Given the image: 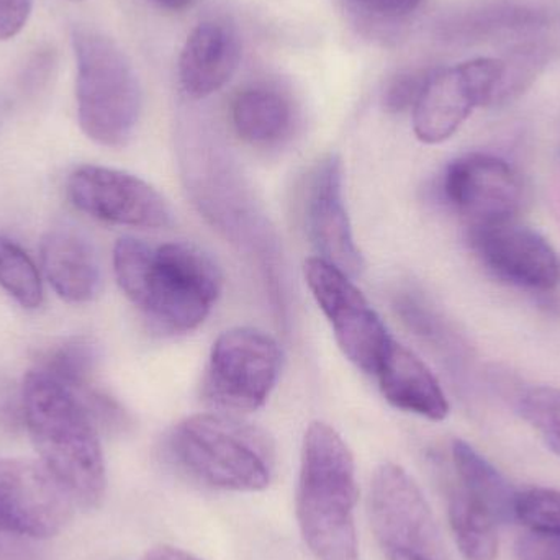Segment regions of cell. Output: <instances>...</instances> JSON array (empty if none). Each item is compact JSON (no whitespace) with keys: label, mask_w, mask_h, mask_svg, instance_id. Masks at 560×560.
Segmentation results:
<instances>
[{"label":"cell","mask_w":560,"mask_h":560,"mask_svg":"<svg viewBox=\"0 0 560 560\" xmlns=\"http://www.w3.org/2000/svg\"><path fill=\"white\" fill-rule=\"evenodd\" d=\"M503 61L476 58L431 71L413 107V130L427 144L450 140L474 108L489 105L502 78Z\"/></svg>","instance_id":"cell-12"},{"label":"cell","mask_w":560,"mask_h":560,"mask_svg":"<svg viewBox=\"0 0 560 560\" xmlns=\"http://www.w3.org/2000/svg\"><path fill=\"white\" fill-rule=\"evenodd\" d=\"M150 2L160 7V9L171 10V12H180V10L189 9L194 0H150Z\"/></svg>","instance_id":"cell-32"},{"label":"cell","mask_w":560,"mask_h":560,"mask_svg":"<svg viewBox=\"0 0 560 560\" xmlns=\"http://www.w3.org/2000/svg\"><path fill=\"white\" fill-rule=\"evenodd\" d=\"M303 220L318 258L351 279L361 278L364 256L349 222L342 197V163L336 154L323 158L308 174L303 192Z\"/></svg>","instance_id":"cell-16"},{"label":"cell","mask_w":560,"mask_h":560,"mask_svg":"<svg viewBox=\"0 0 560 560\" xmlns=\"http://www.w3.org/2000/svg\"><path fill=\"white\" fill-rule=\"evenodd\" d=\"M282 369L279 342L249 326L226 329L213 342L202 397L223 413H252L265 407Z\"/></svg>","instance_id":"cell-8"},{"label":"cell","mask_w":560,"mask_h":560,"mask_svg":"<svg viewBox=\"0 0 560 560\" xmlns=\"http://www.w3.org/2000/svg\"><path fill=\"white\" fill-rule=\"evenodd\" d=\"M430 74L431 71L413 69V71H404L394 75L388 81L382 97L385 110L390 114H401L408 108H413Z\"/></svg>","instance_id":"cell-26"},{"label":"cell","mask_w":560,"mask_h":560,"mask_svg":"<svg viewBox=\"0 0 560 560\" xmlns=\"http://www.w3.org/2000/svg\"><path fill=\"white\" fill-rule=\"evenodd\" d=\"M166 453L180 472L212 489L261 492L275 477V443L238 415L210 411L184 418L167 434Z\"/></svg>","instance_id":"cell-4"},{"label":"cell","mask_w":560,"mask_h":560,"mask_svg":"<svg viewBox=\"0 0 560 560\" xmlns=\"http://www.w3.org/2000/svg\"><path fill=\"white\" fill-rule=\"evenodd\" d=\"M72 203L102 222L160 230L173 223L170 203L133 174L102 166H81L68 180Z\"/></svg>","instance_id":"cell-14"},{"label":"cell","mask_w":560,"mask_h":560,"mask_svg":"<svg viewBox=\"0 0 560 560\" xmlns=\"http://www.w3.org/2000/svg\"><path fill=\"white\" fill-rule=\"evenodd\" d=\"M518 411L546 446L560 457V388H529L520 397Z\"/></svg>","instance_id":"cell-23"},{"label":"cell","mask_w":560,"mask_h":560,"mask_svg":"<svg viewBox=\"0 0 560 560\" xmlns=\"http://www.w3.org/2000/svg\"><path fill=\"white\" fill-rule=\"evenodd\" d=\"M72 46L82 131L102 147H125L141 114L140 81L130 59L114 39L85 26L74 28Z\"/></svg>","instance_id":"cell-5"},{"label":"cell","mask_w":560,"mask_h":560,"mask_svg":"<svg viewBox=\"0 0 560 560\" xmlns=\"http://www.w3.org/2000/svg\"><path fill=\"white\" fill-rule=\"evenodd\" d=\"M32 13V0H0V42L22 32Z\"/></svg>","instance_id":"cell-28"},{"label":"cell","mask_w":560,"mask_h":560,"mask_svg":"<svg viewBox=\"0 0 560 560\" xmlns=\"http://www.w3.org/2000/svg\"><path fill=\"white\" fill-rule=\"evenodd\" d=\"M97 358V349L89 339L72 338L52 348L38 369L79 397L97 388L94 385Z\"/></svg>","instance_id":"cell-21"},{"label":"cell","mask_w":560,"mask_h":560,"mask_svg":"<svg viewBox=\"0 0 560 560\" xmlns=\"http://www.w3.org/2000/svg\"><path fill=\"white\" fill-rule=\"evenodd\" d=\"M114 269L130 302L156 328L173 335L199 328L222 295V269L189 242L151 246L137 238L118 240Z\"/></svg>","instance_id":"cell-1"},{"label":"cell","mask_w":560,"mask_h":560,"mask_svg":"<svg viewBox=\"0 0 560 560\" xmlns=\"http://www.w3.org/2000/svg\"><path fill=\"white\" fill-rule=\"evenodd\" d=\"M352 3L381 19H401L420 7L421 0H351Z\"/></svg>","instance_id":"cell-30"},{"label":"cell","mask_w":560,"mask_h":560,"mask_svg":"<svg viewBox=\"0 0 560 560\" xmlns=\"http://www.w3.org/2000/svg\"><path fill=\"white\" fill-rule=\"evenodd\" d=\"M303 276L342 354L364 374L375 375L394 338L374 306L348 275L318 256L306 259Z\"/></svg>","instance_id":"cell-11"},{"label":"cell","mask_w":560,"mask_h":560,"mask_svg":"<svg viewBox=\"0 0 560 560\" xmlns=\"http://www.w3.org/2000/svg\"><path fill=\"white\" fill-rule=\"evenodd\" d=\"M375 377L392 407L431 421L450 415V401L428 365L410 349L392 339Z\"/></svg>","instance_id":"cell-18"},{"label":"cell","mask_w":560,"mask_h":560,"mask_svg":"<svg viewBox=\"0 0 560 560\" xmlns=\"http://www.w3.org/2000/svg\"><path fill=\"white\" fill-rule=\"evenodd\" d=\"M443 196L474 229L516 220L525 203V184L518 171L502 158L469 153L444 171Z\"/></svg>","instance_id":"cell-13"},{"label":"cell","mask_w":560,"mask_h":560,"mask_svg":"<svg viewBox=\"0 0 560 560\" xmlns=\"http://www.w3.org/2000/svg\"><path fill=\"white\" fill-rule=\"evenodd\" d=\"M232 121L243 141L269 147L282 141L292 130V105L275 89H246L233 101Z\"/></svg>","instance_id":"cell-20"},{"label":"cell","mask_w":560,"mask_h":560,"mask_svg":"<svg viewBox=\"0 0 560 560\" xmlns=\"http://www.w3.org/2000/svg\"><path fill=\"white\" fill-rule=\"evenodd\" d=\"M140 560H200L190 552L183 551V549L174 548V546H156L150 549L147 555Z\"/></svg>","instance_id":"cell-31"},{"label":"cell","mask_w":560,"mask_h":560,"mask_svg":"<svg viewBox=\"0 0 560 560\" xmlns=\"http://www.w3.org/2000/svg\"><path fill=\"white\" fill-rule=\"evenodd\" d=\"M355 463L341 434L313 421L305 431L296 487V520L316 560H359Z\"/></svg>","instance_id":"cell-3"},{"label":"cell","mask_w":560,"mask_h":560,"mask_svg":"<svg viewBox=\"0 0 560 560\" xmlns=\"http://www.w3.org/2000/svg\"><path fill=\"white\" fill-rule=\"evenodd\" d=\"M242 61L238 33L225 22H203L186 39L179 58L183 91L194 101L225 88Z\"/></svg>","instance_id":"cell-17"},{"label":"cell","mask_w":560,"mask_h":560,"mask_svg":"<svg viewBox=\"0 0 560 560\" xmlns=\"http://www.w3.org/2000/svg\"><path fill=\"white\" fill-rule=\"evenodd\" d=\"M541 65L542 56L536 48H523L510 61H503L502 78L489 105H505L520 97L535 81Z\"/></svg>","instance_id":"cell-25"},{"label":"cell","mask_w":560,"mask_h":560,"mask_svg":"<svg viewBox=\"0 0 560 560\" xmlns=\"http://www.w3.org/2000/svg\"><path fill=\"white\" fill-rule=\"evenodd\" d=\"M42 262L46 278L61 299L88 303L101 292V266L94 248L71 226H58L46 233L42 242Z\"/></svg>","instance_id":"cell-19"},{"label":"cell","mask_w":560,"mask_h":560,"mask_svg":"<svg viewBox=\"0 0 560 560\" xmlns=\"http://www.w3.org/2000/svg\"><path fill=\"white\" fill-rule=\"evenodd\" d=\"M74 2H79V0H74Z\"/></svg>","instance_id":"cell-33"},{"label":"cell","mask_w":560,"mask_h":560,"mask_svg":"<svg viewBox=\"0 0 560 560\" xmlns=\"http://www.w3.org/2000/svg\"><path fill=\"white\" fill-rule=\"evenodd\" d=\"M0 287L23 308L35 310L43 303V283L38 269L15 243L0 236Z\"/></svg>","instance_id":"cell-22"},{"label":"cell","mask_w":560,"mask_h":560,"mask_svg":"<svg viewBox=\"0 0 560 560\" xmlns=\"http://www.w3.org/2000/svg\"><path fill=\"white\" fill-rule=\"evenodd\" d=\"M52 69H55V55L51 49H43L33 55L23 69V91L26 89V91L33 92L36 89H42L48 82L49 75L52 74Z\"/></svg>","instance_id":"cell-29"},{"label":"cell","mask_w":560,"mask_h":560,"mask_svg":"<svg viewBox=\"0 0 560 560\" xmlns=\"http://www.w3.org/2000/svg\"><path fill=\"white\" fill-rule=\"evenodd\" d=\"M518 560H560V536L526 533L516 542Z\"/></svg>","instance_id":"cell-27"},{"label":"cell","mask_w":560,"mask_h":560,"mask_svg":"<svg viewBox=\"0 0 560 560\" xmlns=\"http://www.w3.org/2000/svg\"><path fill=\"white\" fill-rule=\"evenodd\" d=\"M469 242L487 271L510 285L551 292L560 282L558 253L538 232L516 220L474 226Z\"/></svg>","instance_id":"cell-15"},{"label":"cell","mask_w":560,"mask_h":560,"mask_svg":"<svg viewBox=\"0 0 560 560\" xmlns=\"http://www.w3.org/2000/svg\"><path fill=\"white\" fill-rule=\"evenodd\" d=\"M369 516L385 560H450L433 512L404 467L385 463L375 469Z\"/></svg>","instance_id":"cell-9"},{"label":"cell","mask_w":560,"mask_h":560,"mask_svg":"<svg viewBox=\"0 0 560 560\" xmlns=\"http://www.w3.org/2000/svg\"><path fill=\"white\" fill-rule=\"evenodd\" d=\"M447 518L467 560H495L499 526L515 520L516 490L479 451L463 440L451 444Z\"/></svg>","instance_id":"cell-6"},{"label":"cell","mask_w":560,"mask_h":560,"mask_svg":"<svg viewBox=\"0 0 560 560\" xmlns=\"http://www.w3.org/2000/svg\"><path fill=\"white\" fill-rule=\"evenodd\" d=\"M186 179L203 217L240 249L248 252L266 271L278 290V245L271 226L259 212L256 200L243 183L242 174L230 161L213 151H202L186 163Z\"/></svg>","instance_id":"cell-7"},{"label":"cell","mask_w":560,"mask_h":560,"mask_svg":"<svg viewBox=\"0 0 560 560\" xmlns=\"http://www.w3.org/2000/svg\"><path fill=\"white\" fill-rule=\"evenodd\" d=\"M74 502L43 464L0 456V560H13L19 539L42 541L68 525Z\"/></svg>","instance_id":"cell-10"},{"label":"cell","mask_w":560,"mask_h":560,"mask_svg":"<svg viewBox=\"0 0 560 560\" xmlns=\"http://www.w3.org/2000/svg\"><path fill=\"white\" fill-rule=\"evenodd\" d=\"M515 520L529 533L560 536V490L533 487L516 492Z\"/></svg>","instance_id":"cell-24"},{"label":"cell","mask_w":560,"mask_h":560,"mask_svg":"<svg viewBox=\"0 0 560 560\" xmlns=\"http://www.w3.org/2000/svg\"><path fill=\"white\" fill-rule=\"evenodd\" d=\"M23 415L42 464L75 506L97 509L107 492L98 430L79 398L36 368L23 384Z\"/></svg>","instance_id":"cell-2"}]
</instances>
